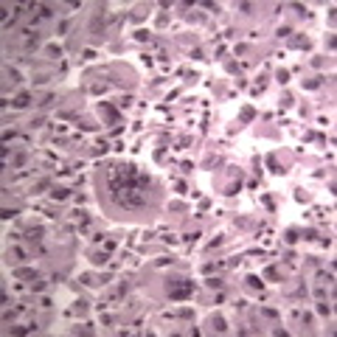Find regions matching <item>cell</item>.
Segmentation results:
<instances>
[{"label": "cell", "mask_w": 337, "mask_h": 337, "mask_svg": "<svg viewBox=\"0 0 337 337\" xmlns=\"http://www.w3.org/2000/svg\"><path fill=\"white\" fill-rule=\"evenodd\" d=\"M191 290H194V287H191V281H183L180 287H168V295H171V298H189Z\"/></svg>", "instance_id": "obj_2"}, {"label": "cell", "mask_w": 337, "mask_h": 337, "mask_svg": "<svg viewBox=\"0 0 337 337\" xmlns=\"http://www.w3.org/2000/svg\"><path fill=\"white\" fill-rule=\"evenodd\" d=\"M146 186L149 180L141 177L135 166H115L112 168V180L110 189L115 202H124V205H144L146 202Z\"/></svg>", "instance_id": "obj_1"}, {"label": "cell", "mask_w": 337, "mask_h": 337, "mask_svg": "<svg viewBox=\"0 0 337 337\" xmlns=\"http://www.w3.org/2000/svg\"><path fill=\"white\" fill-rule=\"evenodd\" d=\"M14 104H17V107H25V104H28V96H25V93H22V96H17V101H14Z\"/></svg>", "instance_id": "obj_3"}]
</instances>
